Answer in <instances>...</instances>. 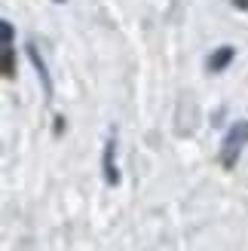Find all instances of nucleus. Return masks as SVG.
Here are the masks:
<instances>
[{"label": "nucleus", "mask_w": 248, "mask_h": 251, "mask_svg": "<svg viewBox=\"0 0 248 251\" xmlns=\"http://www.w3.org/2000/svg\"><path fill=\"white\" fill-rule=\"evenodd\" d=\"M245 144H248V120H236L227 129L224 141H221V162H224V169L236 166V159L242 156Z\"/></svg>", "instance_id": "obj_1"}, {"label": "nucleus", "mask_w": 248, "mask_h": 251, "mask_svg": "<svg viewBox=\"0 0 248 251\" xmlns=\"http://www.w3.org/2000/svg\"><path fill=\"white\" fill-rule=\"evenodd\" d=\"M101 172H104V181L107 187H117L120 184V169H117V135H110L104 141V153H101Z\"/></svg>", "instance_id": "obj_2"}, {"label": "nucleus", "mask_w": 248, "mask_h": 251, "mask_svg": "<svg viewBox=\"0 0 248 251\" xmlns=\"http://www.w3.org/2000/svg\"><path fill=\"white\" fill-rule=\"evenodd\" d=\"M0 43H3V77H16V52H12V25L3 19L0 22Z\"/></svg>", "instance_id": "obj_3"}, {"label": "nucleus", "mask_w": 248, "mask_h": 251, "mask_svg": "<svg viewBox=\"0 0 248 251\" xmlns=\"http://www.w3.org/2000/svg\"><path fill=\"white\" fill-rule=\"evenodd\" d=\"M28 58H31L34 71H37V77H40V86H43L46 98H52V77H49V68H46V61L40 55V49H37V43H28Z\"/></svg>", "instance_id": "obj_4"}, {"label": "nucleus", "mask_w": 248, "mask_h": 251, "mask_svg": "<svg viewBox=\"0 0 248 251\" xmlns=\"http://www.w3.org/2000/svg\"><path fill=\"white\" fill-rule=\"evenodd\" d=\"M233 55H236V49H233V46H218L215 52L208 55V71H215V74L224 71L230 61H233Z\"/></svg>", "instance_id": "obj_5"}, {"label": "nucleus", "mask_w": 248, "mask_h": 251, "mask_svg": "<svg viewBox=\"0 0 248 251\" xmlns=\"http://www.w3.org/2000/svg\"><path fill=\"white\" fill-rule=\"evenodd\" d=\"M233 3H236L239 9H248V0H233Z\"/></svg>", "instance_id": "obj_6"}]
</instances>
